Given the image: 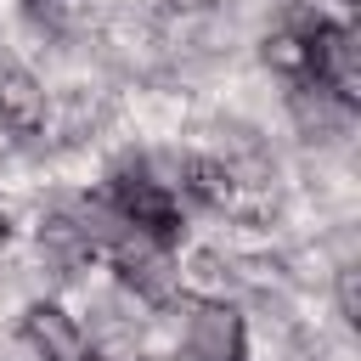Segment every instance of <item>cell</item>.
<instances>
[{
    "label": "cell",
    "instance_id": "6da1fadb",
    "mask_svg": "<svg viewBox=\"0 0 361 361\" xmlns=\"http://www.w3.org/2000/svg\"><path fill=\"white\" fill-rule=\"evenodd\" d=\"M113 209H118L135 231H147V237H158V243H169V237H175V226H180L175 197L147 175V164H141V158H124V164L113 169Z\"/></svg>",
    "mask_w": 361,
    "mask_h": 361
},
{
    "label": "cell",
    "instance_id": "7a4b0ae2",
    "mask_svg": "<svg viewBox=\"0 0 361 361\" xmlns=\"http://www.w3.org/2000/svg\"><path fill=\"white\" fill-rule=\"evenodd\" d=\"M305 68L316 73V85L327 96H338L344 107L361 96V62H355V34L338 23H316L305 39Z\"/></svg>",
    "mask_w": 361,
    "mask_h": 361
},
{
    "label": "cell",
    "instance_id": "3957f363",
    "mask_svg": "<svg viewBox=\"0 0 361 361\" xmlns=\"http://www.w3.org/2000/svg\"><path fill=\"white\" fill-rule=\"evenodd\" d=\"M186 344L197 361H243V316L226 299L186 305Z\"/></svg>",
    "mask_w": 361,
    "mask_h": 361
},
{
    "label": "cell",
    "instance_id": "277c9868",
    "mask_svg": "<svg viewBox=\"0 0 361 361\" xmlns=\"http://www.w3.org/2000/svg\"><path fill=\"white\" fill-rule=\"evenodd\" d=\"M113 254H118V276H124V288H135L141 299H169V288H175V265H169V254H164L158 237L130 231V237L113 243Z\"/></svg>",
    "mask_w": 361,
    "mask_h": 361
},
{
    "label": "cell",
    "instance_id": "5b68a950",
    "mask_svg": "<svg viewBox=\"0 0 361 361\" xmlns=\"http://www.w3.org/2000/svg\"><path fill=\"white\" fill-rule=\"evenodd\" d=\"M23 327H28V344L45 361H85V333H79V322L62 305H34Z\"/></svg>",
    "mask_w": 361,
    "mask_h": 361
},
{
    "label": "cell",
    "instance_id": "8992f818",
    "mask_svg": "<svg viewBox=\"0 0 361 361\" xmlns=\"http://www.w3.org/2000/svg\"><path fill=\"white\" fill-rule=\"evenodd\" d=\"M0 124L17 130V135H34L45 124V90H39V79H28L17 68L0 73Z\"/></svg>",
    "mask_w": 361,
    "mask_h": 361
},
{
    "label": "cell",
    "instance_id": "52a82bcc",
    "mask_svg": "<svg viewBox=\"0 0 361 361\" xmlns=\"http://www.w3.org/2000/svg\"><path fill=\"white\" fill-rule=\"evenodd\" d=\"M39 259H45L56 276H73V271L90 259V243L79 237V226H73L68 214H51V220L39 226Z\"/></svg>",
    "mask_w": 361,
    "mask_h": 361
},
{
    "label": "cell",
    "instance_id": "ba28073f",
    "mask_svg": "<svg viewBox=\"0 0 361 361\" xmlns=\"http://www.w3.org/2000/svg\"><path fill=\"white\" fill-rule=\"evenodd\" d=\"M293 118H299V130L316 135V141H333V135L350 130V107H344L338 96H327V90H293Z\"/></svg>",
    "mask_w": 361,
    "mask_h": 361
},
{
    "label": "cell",
    "instance_id": "9c48e42d",
    "mask_svg": "<svg viewBox=\"0 0 361 361\" xmlns=\"http://www.w3.org/2000/svg\"><path fill=\"white\" fill-rule=\"evenodd\" d=\"M68 220L79 226V237H85L90 248H96V243H118V237H130V220H124L113 203H79Z\"/></svg>",
    "mask_w": 361,
    "mask_h": 361
},
{
    "label": "cell",
    "instance_id": "30bf717a",
    "mask_svg": "<svg viewBox=\"0 0 361 361\" xmlns=\"http://www.w3.org/2000/svg\"><path fill=\"white\" fill-rule=\"evenodd\" d=\"M186 186H192L203 203H231V192H237V180H231L214 158H192V164H186Z\"/></svg>",
    "mask_w": 361,
    "mask_h": 361
},
{
    "label": "cell",
    "instance_id": "8fae6325",
    "mask_svg": "<svg viewBox=\"0 0 361 361\" xmlns=\"http://www.w3.org/2000/svg\"><path fill=\"white\" fill-rule=\"evenodd\" d=\"M265 62L282 73H305V39L299 34H271L265 39Z\"/></svg>",
    "mask_w": 361,
    "mask_h": 361
},
{
    "label": "cell",
    "instance_id": "7c38bea8",
    "mask_svg": "<svg viewBox=\"0 0 361 361\" xmlns=\"http://www.w3.org/2000/svg\"><path fill=\"white\" fill-rule=\"evenodd\" d=\"M338 316L344 322H361V271L355 265L338 271Z\"/></svg>",
    "mask_w": 361,
    "mask_h": 361
},
{
    "label": "cell",
    "instance_id": "4fadbf2b",
    "mask_svg": "<svg viewBox=\"0 0 361 361\" xmlns=\"http://www.w3.org/2000/svg\"><path fill=\"white\" fill-rule=\"evenodd\" d=\"M192 276H197V282H209V288H231V282H237V276H231V265H226L220 254H197V259H192Z\"/></svg>",
    "mask_w": 361,
    "mask_h": 361
},
{
    "label": "cell",
    "instance_id": "5bb4252c",
    "mask_svg": "<svg viewBox=\"0 0 361 361\" xmlns=\"http://www.w3.org/2000/svg\"><path fill=\"white\" fill-rule=\"evenodd\" d=\"M96 361H124V355H96Z\"/></svg>",
    "mask_w": 361,
    "mask_h": 361
},
{
    "label": "cell",
    "instance_id": "9a60e30c",
    "mask_svg": "<svg viewBox=\"0 0 361 361\" xmlns=\"http://www.w3.org/2000/svg\"><path fill=\"white\" fill-rule=\"evenodd\" d=\"M0 243H6V214H0Z\"/></svg>",
    "mask_w": 361,
    "mask_h": 361
}]
</instances>
